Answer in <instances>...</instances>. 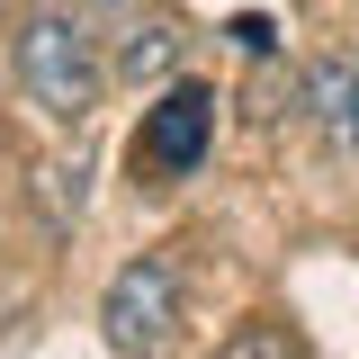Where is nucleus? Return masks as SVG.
Masks as SVG:
<instances>
[{
  "label": "nucleus",
  "mask_w": 359,
  "mask_h": 359,
  "mask_svg": "<svg viewBox=\"0 0 359 359\" xmlns=\"http://www.w3.org/2000/svg\"><path fill=\"white\" fill-rule=\"evenodd\" d=\"M216 359H297V341H287V323H233Z\"/></svg>",
  "instance_id": "nucleus-7"
},
{
  "label": "nucleus",
  "mask_w": 359,
  "mask_h": 359,
  "mask_svg": "<svg viewBox=\"0 0 359 359\" xmlns=\"http://www.w3.org/2000/svg\"><path fill=\"white\" fill-rule=\"evenodd\" d=\"M9 63H18V90L36 99L54 126H90V108H99V90H108V54H99L81 9H63V0L18 9Z\"/></svg>",
  "instance_id": "nucleus-1"
},
{
  "label": "nucleus",
  "mask_w": 359,
  "mask_h": 359,
  "mask_svg": "<svg viewBox=\"0 0 359 359\" xmlns=\"http://www.w3.org/2000/svg\"><path fill=\"white\" fill-rule=\"evenodd\" d=\"M72 9H81V0H72ZM90 9H126V0H90Z\"/></svg>",
  "instance_id": "nucleus-9"
},
{
  "label": "nucleus",
  "mask_w": 359,
  "mask_h": 359,
  "mask_svg": "<svg viewBox=\"0 0 359 359\" xmlns=\"http://www.w3.org/2000/svg\"><path fill=\"white\" fill-rule=\"evenodd\" d=\"M108 72H117V81H171V72H180V27H171V18H126Z\"/></svg>",
  "instance_id": "nucleus-5"
},
{
  "label": "nucleus",
  "mask_w": 359,
  "mask_h": 359,
  "mask_svg": "<svg viewBox=\"0 0 359 359\" xmlns=\"http://www.w3.org/2000/svg\"><path fill=\"white\" fill-rule=\"evenodd\" d=\"M180 323V269L171 252H135L117 278H108V297H99V332H108V351L117 359H153L171 341Z\"/></svg>",
  "instance_id": "nucleus-2"
},
{
  "label": "nucleus",
  "mask_w": 359,
  "mask_h": 359,
  "mask_svg": "<svg viewBox=\"0 0 359 359\" xmlns=\"http://www.w3.org/2000/svg\"><path fill=\"white\" fill-rule=\"evenodd\" d=\"M306 108L341 153H359V63H314L306 72Z\"/></svg>",
  "instance_id": "nucleus-4"
},
{
  "label": "nucleus",
  "mask_w": 359,
  "mask_h": 359,
  "mask_svg": "<svg viewBox=\"0 0 359 359\" xmlns=\"http://www.w3.org/2000/svg\"><path fill=\"white\" fill-rule=\"evenodd\" d=\"M233 45H243V54H269L278 36H269V18H233Z\"/></svg>",
  "instance_id": "nucleus-8"
},
{
  "label": "nucleus",
  "mask_w": 359,
  "mask_h": 359,
  "mask_svg": "<svg viewBox=\"0 0 359 359\" xmlns=\"http://www.w3.org/2000/svg\"><path fill=\"white\" fill-rule=\"evenodd\" d=\"M27 198L45 207L54 233H72L81 207H90V171H81V162H27Z\"/></svg>",
  "instance_id": "nucleus-6"
},
{
  "label": "nucleus",
  "mask_w": 359,
  "mask_h": 359,
  "mask_svg": "<svg viewBox=\"0 0 359 359\" xmlns=\"http://www.w3.org/2000/svg\"><path fill=\"white\" fill-rule=\"evenodd\" d=\"M207 144H216V90L207 81H171L153 108H144V126H135V171L189 180L198 162H207Z\"/></svg>",
  "instance_id": "nucleus-3"
}]
</instances>
